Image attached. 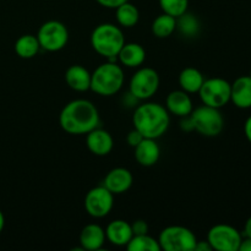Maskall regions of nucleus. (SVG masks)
<instances>
[{"instance_id":"obj_15","label":"nucleus","mask_w":251,"mask_h":251,"mask_svg":"<svg viewBox=\"0 0 251 251\" xmlns=\"http://www.w3.org/2000/svg\"><path fill=\"white\" fill-rule=\"evenodd\" d=\"M230 100L240 109L251 108V77L240 76L230 83Z\"/></svg>"},{"instance_id":"obj_13","label":"nucleus","mask_w":251,"mask_h":251,"mask_svg":"<svg viewBox=\"0 0 251 251\" xmlns=\"http://www.w3.org/2000/svg\"><path fill=\"white\" fill-rule=\"evenodd\" d=\"M86 145L87 149L96 156H107L112 152L114 141L113 137L107 130L103 129H93L90 131L86 137Z\"/></svg>"},{"instance_id":"obj_5","label":"nucleus","mask_w":251,"mask_h":251,"mask_svg":"<svg viewBox=\"0 0 251 251\" xmlns=\"http://www.w3.org/2000/svg\"><path fill=\"white\" fill-rule=\"evenodd\" d=\"M194 130L206 137H215L222 132L225 127V118L218 108L210 105H201L193 109L189 115Z\"/></svg>"},{"instance_id":"obj_30","label":"nucleus","mask_w":251,"mask_h":251,"mask_svg":"<svg viewBox=\"0 0 251 251\" xmlns=\"http://www.w3.org/2000/svg\"><path fill=\"white\" fill-rule=\"evenodd\" d=\"M100 6L107 7V9H117L118 6H120L124 2L129 1V0H96Z\"/></svg>"},{"instance_id":"obj_19","label":"nucleus","mask_w":251,"mask_h":251,"mask_svg":"<svg viewBox=\"0 0 251 251\" xmlns=\"http://www.w3.org/2000/svg\"><path fill=\"white\" fill-rule=\"evenodd\" d=\"M66 85L77 92H86L91 88V73L82 65H71L65 73Z\"/></svg>"},{"instance_id":"obj_2","label":"nucleus","mask_w":251,"mask_h":251,"mask_svg":"<svg viewBox=\"0 0 251 251\" xmlns=\"http://www.w3.org/2000/svg\"><path fill=\"white\" fill-rule=\"evenodd\" d=\"M169 123V112L158 103H144L135 109L132 115L134 127L147 139L156 140L166 134Z\"/></svg>"},{"instance_id":"obj_8","label":"nucleus","mask_w":251,"mask_h":251,"mask_svg":"<svg viewBox=\"0 0 251 251\" xmlns=\"http://www.w3.org/2000/svg\"><path fill=\"white\" fill-rule=\"evenodd\" d=\"M159 75L154 69L142 68L130 80V95L140 100H146L156 95L159 88Z\"/></svg>"},{"instance_id":"obj_10","label":"nucleus","mask_w":251,"mask_h":251,"mask_svg":"<svg viewBox=\"0 0 251 251\" xmlns=\"http://www.w3.org/2000/svg\"><path fill=\"white\" fill-rule=\"evenodd\" d=\"M242 239L237 228L229 225L213 226L207 234V242L217 251H238Z\"/></svg>"},{"instance_id":"obj_35","label":"nucleus","mask_w":251,"mask_h":251,"mask_svg":"<svg viewBox=\"0 0 251 251\" xmlns=\"http://www.w3.org/2000/svg\"><path fill=\"white\" fill-rule=\"evenodd\" d=\"M4 226H5V218H4V215H2V212L0 211V233H1L2 229H4Z\"/></svg>"},{"instance_id":"obj_6","label":"nucleus","mask_w":251,"mask_h":251,"mask_svg":"<svg viewBox=\"0 0 251 251\" xmlns=\"http://www.w3.org/2000/svg\"><path fill=\"white\" fill-rule=\"evenodd\" d=\"M158 243L161 250L194 251L198 239L189 228L183 226H169L161 232Z\"/></svg>"},{"instance_id":"obj_32","label":"nucleus","mask_w":251,"mask_h":251,"mask_svg":"<svg viewBox=\"0 0 251 251\" xmlns=\"http://www.w3.org/2000/svg\"><path fill=\"white\" fill-rule=\"evenodd\" d=\"M238 251H251V238L245 237V239H242Z\"/></svg>"},{"instance_id":"obj_7","label":"nucleus","mask_w":251,"mask_h":251,"mask_svg":"<svg viewBox=\"0 0 251 251\" xmlns=\"http://www.w3.org/2000/svg\"><path fill=\"white\" fill-rule=\"evenodd\" d=\"M37 39L41 49L47 51H59L68 44L69 31L63 22L50 20L39 27Z\"/></svg>"},{"instance_id":"obj_28","label":"nucleus","mask_w":251,"mask_h":251,"mask_svg":"<svg viewBox=\"0 0 251 251\" xmlns=\"http://www.w3.org/2000/svg\"><path fill=\"white\" fill-rule=\"evenodd\" d=\"M131 229H132V234L134 235L147 234V233H149V225H147L146 221L137 220L131 225Z\"/></svg>"},{"instance_id":"obj_11","label":"nucleus","mask_w":251,"mask_h":251,"mask_svg":"<svg viewBox=\"0 0 251 251\" xmlns=\"http://www.w3.org/2000/svg\"><path fill=\"white\" fill-rule=\"evenodd\" d=\"M114 195L104 185L91 189L85 198L86 212L93 218H103L112 211Z\"/></svg>"},{"instance_id":"obj_25","label":"nucleus","mask_w":251,"mask_h":251,"mask_svg":"<svg viewBox=\"0 0 251 251\" xmlns=\"http://www.w3.org/2000/svg\"><path fill=\"white\" fill-rule=\"evenodd\" d=\"M126 249L129 251H161L158 239L147 234L134 235L126 244Z\"/></svg>"},{"instance_id":"obj_36","label":"nucleus","mask_w":251,"mask_h":251,"mask_svg":"<svg viewBox=\"0 0 251 251\" xmlns=\"http://www.w3.org/2000/svg\"><path fill=\"white\" fill-rule=\"evenodd\" d=\"M249 76L251 77V69H250V75H249Z\"/></svg>"},{"instance_id":"obj_34","label":"nucleus","mask_w":251,"mask_h":251,"mask_svg":"<svg viewBox=\"0 0 251 251\" xmlns=\"http://www.w3.org/2000/svg\"><path fill=\"white\" fill-rule=\"evenodd\" d=\"M244 234H245V237L251 238V217L248 218V221H247V222H245Z\"/></svg>"},{"instance_id":"obj_26","label":"nucleus","mask_w":251,"mask_h":251,"mask_svg":"<svg viewBox=\"0 0 251 251\" xmlns=\"http://www.w3.org/2000/svg\"><path fill=\"white\" fill-rule=\"evenodd\" d=\"M159 6L164 14L178 19L185 14L189 7V0H158Z\"/></svg>"},{"instance_id":"obj_27","label":"nucleus","mask_w":251,"mask_h":251,"mask_svg":"<svg viewBox=\"0 0 251 251\" xmlns=\"http://www.w3.org/2000/svg\"><path fill=\"white\" fill-rule=\"evenodd\" d=\"M176 28L186 36H195L199 31V22L193 15L184 14L176 19Z\"/></svg>"},{"instance_id":"obj_33","label":"nucleus","mask_w":251,"mask_h":251,"mask_svg":"<svg viewBox=\"0 0 251 251\" xmlns=\"http://www.w3.org/2000/svg\"><path fill=\"white\" fill-rule=\"evenodd\" d=\"M244 132H245V136H247V139L251 142V117L248 118L247 122H245Z\"/></svg>"},{"instance_id":"obj_4","label":"nucleus","mask_w":251,"mask_h":251,"mask_svg":"<svg viewBox=\"0 0 251 251\" xmlns=\"http://www.w3.org/2000/svg\"><path fill=\"white\" fill-rule=\"evenodd\" d=\"M124 44L125 37L122 28L113 24L98 25L91 34V46L93 50L105 59L118 58Z\"/></svg>"},{"instance_id":"obj_16","label":"nucleus","mask_w":251,"mask_h":251,"mask_svg":"<svg viewBox=\"0 0 251 251\" xmlns=\"http://www.w3.org/2000/svg\"><path fill=\"white\" fill-rule=\"evenodd\" d=\"M134 237L131 225L124 220H115L108 225L105 229V238L108 242L117 247H126L130 239Z\"/></svg>"},{"instance_id":"obj_21","label":"nucleus","mask_w":251,"mask_h":251,"mask_svg":"<svg viewBox=\"0 0 251 251\" xmlns=\"http://www.w3.org/2000/svg\"><path fill=\"white\" fill-rule=\"evenodd\" d=\"M203 78L202 73L195 68H185L179 74V86L183 91L190 93H198L202 86Z\"/></svg>"},{"instance_id":"obj_24","label":"nucleus","mask_w":251,"mask_h":251,"mask_svg":"<svg viewBox=\"0 0 251 251\" xmlns=\"http://www.w3.org/2000/svg\"><path fill=\"white\" fill-rule=\"evenodd\" d=\"M176 29V19L168 14H162L157 16L152 22V33L157 38H167L172 36Z\"/></svg>"},{"instance_id":"obj_12","label":"nucleus","mask_w":251,"mask_h":251,"mask_svg":"<svg viewBox=\"0 0 251 251\" xmlns=\"http://www.w3.org/2000/svg\"><path fill=\"white\" fill-rule=\"evenodd\" d=\"M132 174L129 169L122 168H113L112 171L108 172V174L104 178L103 185L113 194V195H119V194L126 193L132 185Z\"/></svg>"},{"instance_id":"obj_14","label":"nucleus","mask_w":251,"mask_h":251,"mask_svg":"<svg viewBox=\"0 0 251 251\" xmlns=\"http://www.w3.org/2000/svg\"><path fill=\"white\" fill-rule=\"evenodd\" d=\"M166 108L169 113L176 117L186 118L191 114L194 105L189 93L183 90H178L173 91L167 96Z\"/></svg>"},{"instance_id":"obj_1","label":"nucleus","mask_w":251,"mask_h":251,"mask_svg":"<svg viewBox=\"0 0 251 251\" xmlns=\"http://www.w3.org/2000/svg\"><path fill=\"white\" fill-rule=\"evenodd\" d=\"M61 129L70 135H86L100 124V113L87 100H74L61 109L59 115Z\"/></svg>"},{"instance_id":"obj_9","label":"nucleus","mask_w":251,"mask_h":251,"mask_svg":"<svg viewBox=\"0 0 251 251\" xmlns=\"http://www.w3.org/2000/svg\"><path fill=\"white\" fill-rule=\"evenodd\" d=\"M198 93L203 104L220 109L230 102V83L222 77L208 78Z\"/></svg>"},{"instance_id":"obj_29","label":"nucleus","mask_w":251,"mask_h":251,"mask_svg":"<svg viewBox=\"0 0 251 251\" xmlns=\"http://www.w3.org/2000/svg\"><path fill=\"white\" fill-rule=\"evenodd\" d=\"M144 139H145V137L142 136L141 132L137 131V130L135 129V127H134V130H131V131H130L129 134H127V136H126L127 144H129L131 147H134V149H135V147H136L137 145H139L140 142H141Z\"/></svg>"},{"instance_id":"obj_18","label":"nucleus","mask_w":251,"mask_h":251,"mask_svg":"<svg viewBox=\"0 0 251 251\" xmlns=\"http://www.w3.org/2000/svg\"><path fill=\"white\" fill-rule=\"evenodd\" d=\"M105 230L100 226L91 223L83 227L80 233V244L83 250L97 251L102 249L105 242Z\"/></svg>"},{"instance_id":"obj_20","label":"nucleus","mask_w":251,"mask_h":251,"mask_svg":"<svg viewBox=\"0 0 251 251\" xmlns=\"http://www.w3.org/2000/svg\"><path fill=\"white\" fill-rule=\"evenodd\" d=\"M118 60L126 68H139L146 60V50L139 43H125L118 54Z\"/></svg>"},{"instance_id":"obj_22","label":"nucleus","mask_w":251,"mask_h":251,"mask_svg":"<svg viewBox=\"0 0 251 251\" xmlns=\"http://www.w3.org/2000/svg\"><path fill=\"white\" fill-rule=\"evenodd\" d=\"M41 46L33 34H24L15 43V51L22 59H31L38 54Z\"/></svg>"},{"instance_id":"obj_23","label":"nucleus","mask_w":251,"mask_h":251,"mask_svg":"<svg viewBox=\"0 0 251 251\" xmlns=\"http://www.w3.org/2000/svg\"><path fill=\"white\" fill-rule=\"evenodd\" d=\"M115 14H117L118 24L125 28H131V27L136 26L140 20L139 9L129 1L118 6L115 9Z\"/></svg>"},{"instance_id":"obj_3","label":"nucleus","mask_w":251,"mask_h":251,"mask_svg":"<svg viewBox=\"0 0 251 251\" xmlns=\"http://www.w3.org/2000/svg\"><path fill=\"white\" fill-rule=\"evenodd\" d=\"M124 71L117 61L100 64L91 74V88L93 92L103 97H109L120 91L124 85Z\"/></svg>"},{"instance_id":"obj_17","label":"nucleus","mask_w":251,"mask_h":251,"mask_svg":"<svg viewBox=\"0 0 251 251\" xmlns=\"http://www.w3.org/2000/svg\"><path fill=\"white\" fill-rule=\"evenodd\" d=\"M161 156V150L154 139L145 137L136 147H135V158L137 163L142 167H152L158 162Z\"/></svg>"},{"instance_id":"obj_31","label":"nucleus","mask_w":251,"mask_h":251,"mask_svg":"<svg viewBox=\"0 0 251 251\" xmlns=\"http://www.w3.org/2000/svg\"><path fill=\"white\" fill-rule=\"evenodd\" d=\"M211 250L213 249L207 240H206V242H198L195 245V249H194V251H211Z\"/></svg>"}]
</instances>
